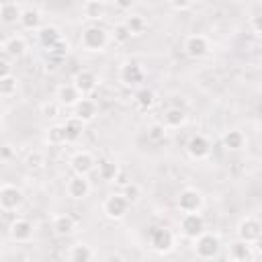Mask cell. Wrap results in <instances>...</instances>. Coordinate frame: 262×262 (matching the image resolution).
Returning a JSON list of instances; mask_svg holds the SVG:
<instances>
[{
    "label": "cell",
    "mask_w": 262,
    "mask_h": 262,
    "mask_svg": "<svg viewBox=\"0 0 262 262\" xmlns=\"http://www.w3.org/2000/svg\"><path fill=\"white\" fill-rule=\"evenodd\" d=\"M108 43V33L98 27V25H92L88 29L82 31V37H80V45L86 49V51H102Z\"/></svg>",
    "instance_id": "obj_1"
},
{
    "label": "cell",
    "mask_w": 262,
    "mask_h": 262,
    "mask_svg": "<svg viewBox=\"0 0 262 262\" xmlns=\"http://www.w3.org/2000/svg\"><path fill=\"white\" fill-rule=\"evenodd\" d=\"M194 252H196V256L203 258V260H209V258L217 256V252H219V237L213 235V233H205V231H203V233L194 239Z\"/></svg>",
    "instance_id": "obj_2"
},
{
    "label": "cell",
    "mask_w": 262,
    "mask_h": 262,
    "mask_svg": "<svg viewBox=\"0 0 262 262\" xmlns=\"http://www.w3.org/2000/svg\"><path fill=\"white\" fill-rule=\"evenodd\" d=\"M129 201H127V196L125 194H111L106 201H104V205H102V211H104V215L108 217V219H121V217H125V213L129 211Z\"/></svg>",
    "instance_id": "obj_3"
},
{
    "label": "cell",
    "mask_w": 262,
    "mask_h": 262,
    "mask_svg": "<svg viewBox=\"0 0 262 262\" xmlns=\"http://www.w3.org/2000/svg\"><path fill=\"white\" fill-rule=\"evenodd\" d=\"M25 196H23V190L12 186V184H2L0 188V207L2 211H14L23 205Z\"/></svg>",
    "instance_id": "obj_4"
},
{
    "label": "cell",
    "mask_w": 262,
    "mask_h": 262,
    "mask_svg": "<svg viewBox=\"0 0 262 262\" xmlns=\"http://www.w3.org/2000/svg\"><path fill=\"white\" fill-rule=\"evenodd\" d=\"M149 244L156 252H168L174 246V233L168 227H151L149 229Z\"/></svg>",
    "instance_id": "obj_5"
},
{
    "label": "cell",
    "mask_w": 262,
    "mask_h": 262,
    "mask_svg": "<svg viewBox=\"0 0 262 262\" xmlns=\"http://www.w3.org/2000/svg\"><path fill=\"white\" fill-rule=\"evenodd\" d=\"M180 229H182V233H184L186 237L196 239V237L205 231V219L199 215V211H194V213H184V217H182V221H180Z\"/></svg>",
    "instance_id": "obj_6"
},
{
    "label": "cell",
    "mask_w": 262,
    "mask_h": 262,
    "mask_svg": "<svg viewBox=\"0 0 262 262\" xmlns=\"http://www.w3.org/2000/svg\"><path fill=\"white\" fill-rule=\"evenodd\" d=\"M66 192L70 199H76V201H82L88 196L90 192V182L86 180V176L82 174H74L68 182H66Z\"/></svg>",
    "instance_id": "obj_7"
},
{
    "label": "cell",
    "mask_w": 262,
    "mask_h": 262,
    "mask_svg": "<svg viewBox=\"0 0 262 262\" xmlns=\"http://www.w3.org/2000/svg\"><path fill=\"white\" fill-rule=\"evenodd\" d=\"M260 233H262V223L258 219H254V217H246L237 225V237L248 242V244H254Z\"/></svg>",
    "instance_id": "obj_8"
},
{
    "label": "cell",
    "mask_w": 262,
    "mask_h": 262,
    "mask_svg": "<svg viewBox=\"0 0 262 262\" xmlns=\"http://www.w3.org/2000/svg\"><path fill=\"white\" fill-rule=\"evenodd\" d=\"M203 207V196L201 192H196L194 188H184L178 194V209L182 213H194Z\"/></svg>",
    "instance_id": "obj_9"
},
{
    "label": "cell",
    "mask_w": 262,
    "mask_h": 262,
    "mask_svg": "<svg viewBox=\"0 0 262 262\" xmlns=\"http://www.w3.org/2000/svg\"><path fill=\"white\" fill-rule=\"evenodd\" d=\"M184 51H186L188 57H194V59L207 55V51H209V41H207V37H203V35H190V37H186V41H184Z\"/></svg>",
    "instance_id": "obj_10"
},
{
    "label": "cell",
    "mask_w": 262,
    "mask_h": 262,
    "mask_svg": "<svg viewBox=\"0 0 262 262\" xmlns=\"http://www.w3.org/2000/svg\"><path fill=\"white\" fill-rule=\"evenodd\" d=\"M70 168L74 174H82V176H88L92 170H94V158L88 154V151H78L72 156L70 160Z\"/></svg>",
    "instance_id": "obj_11"
},
{
    "label": "cell",
    "mask_w": 262,
    "mask_h": 262,
    "mask_svg": "<svg viewBox=\"0 0 262 262\" xmlns=\"http://www.w3.org/2000/svg\"><path fill=\"white\" fill-rule=\"evenodd\" d=\"M27 51V41L20 35H12L2 43V53L8 55L10 59H20Z\"/></svg>",
    "instance_id": "obj_12"
},
{
    "label": "cell",
    "mask_w": 262,
    "mask_h": 262,
    "mask_svg": "<svg viewBox=\"0 0 262 262\" xmlns=\"http://www.w3.org/2000/svg\"><path fill=\"white\" fill-rule=\"evenodd\" d=\"M74 84H76V88L80 90V94H82V96H86V94H90V92L96 88L98 78H96V74H94V72H90V70H82V72H78V74H76Z\"/></svg>",
    "instance_id": "obj_13"
},
{
    "label": "cell",
    "mask_w": 262,
    "mask_h": 262,
    "mask_svg": "<svg viewBox=\"0 0 262 262\" xmlns=\"http://www.w3.org/2000/svg\"><path fill=\"white\" fill-rule=\"evenodd\" d=\"M8 233L14 242H29L33 237V223L27 219H14Z\"/></svg>",
    "instance_id": "obj_14"
},
{
    "label": "cell",
    "mask_w": 262,
    "mask_h": 262,
    "mask_svg": "<svg viewBox=\"0 0 262 262\" xmlns=\"http://www.w3.org/2000/svg\"><path fill=\"white\" fill-rule=\"evenodd\" d=\"M119 78H121V82H123L125 86H135V84H139V82L143 80V70H141L135 61H129V63H125V66L121 68Z\"/></svg>",
    "instance_id": "obj_15"
},
{
    "label": "cell",
    "mask_w": 262,
    "mask_h": 262,
    "mask_svg": "<svg viewBox=\"0 0 262 262\" xmlns=\"http://www.w3.org/2000/svg\"><path fill=\"white\" fill-rule=\"evenodd\" d=\"M186 149H188V154H190L194 160H203V158L209 156L211 145H209L207 137H203V135H192V137L188 139V143H186Z\"/></svg>",
    "instance_id": "obj_16"
},
{
    "label": "cell",
    "mask_w": 262,
    "mask_h": 262,
    "mask_svg": "<svg viewBox=\"0 0 262 262\" xmlns=\"http://www.w3.org/2000/svg\"><path fill=\"white\" fill-rule=\"evenodd\" d=\"M57 98H59V104L76 106V102L82 98V94H80V90L76 88V84H63V86H59V90H57Z\"/></svg>",
    "instance_id": "obj_17"
},
{
    "label": "cell",
    "mask_w": 262,
    "mask_h": 262,
    "mask_svg": "<svg viewBox=\"0 0 262 262\" xmlns=\"http://www.w3.org/2000/svg\"><path fill=\"white\" fill-rule=\"evenodd\" d=\"M74 115L80 117L84 123L92 121V119L96 117V102L90 100V98H80V100L76 102V106H74Z\"/></svg>",
    "instance_id": "obj_18"
},
{
    "label": "cell",
    "mask_w": 262,
    "mask_h": 262,
    "mask_svg": "<svg viewBox=\"0 0 262 262\" xmlns=\"http://www.w3.org/2000/svg\"><path fill=\"white\" fill-rule=\"evenodd\" d=\"M63 127H66V133H68V143H74V141H78L80 137H82V131H84V121L80 119V117H76V115H72L66 123H63Z\"/></svg>",
    "instance_id": "obj_19"
},
{
    "label": "cell",
    "mask_w": 262,
    "mask_h": 262,
    "mask_svg": "<svg viewBox=\"0 0 262 262\" xmlns=\"http://www.w3.org/2000/svg\"><path fill=\"white\" fill-rule=\"evenodd\" d=\"M119 172H121V168H119L115 162H111V160H100V162H98L96 174H98V178H100V180L111 182V180H115V178H117V174H119Z\"/></svg>",
    "instance_id": "obj_20"
},
{
    "label": "cell",
    "mask_w": 262,
    "mask_h": 262,
    "mask_svg": "<svg viewBox=\"0 0 262 262\" xmlns=\"http://www.w3.org/2000/svg\"><path fill=\"white\" fill-rule=\"evenodd\" d=\"M53 231L57 233V235H70L72 231H74V227H76V223H74V219L68 215V213H63V215H57L55 219H53Z\"/></svg>",
    "instance_id": "obj_21"
},
{
    "label": "cell",
    "mask_w": 262,
    "mask_h": 262,
    "mask_svg": "<svg viewBox=\"0 0 262 262\" xmlns=\"http://www.w3.org/2000/svg\"><path fill=\"white\" fill-rule=\"evenodd\" d=\"M20 14H23V10L16 6V2H2V8H0L2 23H6V25L16 23V20H20Z\"/></svg>",
    "instance_id": "obj_22"
},
{
    "label": "cell",
    "mask_w": 262,
    "mask_h": 262,
    "mask_svg": "<svg viewBox=\"0 0 262 262\" xmlns=\"http://www.w3.org/2000/svg\"><path fill=\"white\" fill-rule=\"evenodd\" d=\"M39 39H41V43L45 45V47H55L59 41H61V33H59V29L57 27H43L41 31H39Z\"/></svg>",
    "instance_id": "obj_23"
},
{
    "label": "cell",
    "mask_w": 262,
    "mask_h": 262,
    "mask_svg": "<svg viewBox=\"0 0 262 262\" xmlns=\"http://www.w3.org/2000/svg\"><path fill=\"white\" fill-rule=\"evenodd\" d=\"M229 258L231 260H248L252 258V250H250V244L244 242V239H237L231 244L229 248Z\"/></svg>",
    "instance_id": "obj_24"
},
{
    "label": "cell",
    "mask_w": 262,
    "mask_h": 262,
    "mask_svg": "<svg viewBox=\"0 0 262 262\" xmlns=\"http://www.w3.org/2000/svg\"><path fill=\"white\" fill-rule=\"evenodd\" d=\"M47 143L49 145H61V143H68V133H66V127L63 125H53L47 129Z\"/></svg>",
    "instance_id": "obj_25"
},
{
    "label": "cell",
    "mask_w": 262,
    "mask_h": 262,
    "mask_svg": "<svg viewBox=\"0 0 262 262\" xmlns=\"http://www.w3.org/2000/svg\"><path fill=\"white\" fill-rule=\"evenodd\" d=\"M20 25H23L25 29H29V31H35V29H39V25H41V14H39L37 10H33V8H27V10H23V14H20Z\"/></svg>",
    "instance_id": "obj_26"
},
{
    "label": "cell",
    "mask_w": 262,
    "mask_h": 262,
    "mask_svg": "<svg viewBox=\"0 0 262 262\" xmlns=\"http://www.w3.org/2000/svg\"><path fill=\"white\" fill-rule=\"evenodd\" d=\"M184 121H186V115H184L182 108H168L166 115H164V123H166V127H172V129L184 125Z\"/></svg>",
    "instance_id": "obj_27"
},
{
    "label": "cell",
    "mask_w": 262,
    "mask_h": 262,
    "mask_svg": "<svg viewBox=\"0 0 262 262\" xmlns=\"http://www.w3.org/2000/svg\"><path fill=\"white\" fill-rule=\"evenodd\" d=\"M244 143H246V137H244V133L237 131V129L227 131L225 137H223V145H225L227 149H242Z\"/></svg>",
    "instance_id": "obj_28"
},
{
    "label": "cell",
    "mask_w": 262,
    "mask_h": 262,
    "mask_svg": "<svg viewBox=\"0 0 262 262\" xmlns=\"http://www.w3.org/2000/svg\"><path fill=\"white\" fill-rule=\"evenodd\" d=\"M92 258H94V252H92L90 246H86V244H78V246H74L72 252H70V260H74V262H88V260H92Z\"/></svg>",
    "instance_id": "obj_29"
},
{
    "label": "cell",
    "mask_w": 262,
    "mask_h": 262,
    "mask_svg": "<svg viewBox=\"0 0 262 262\" xmlns=\"http://www.w3.org/2000/svg\"><path fill=\"white\" fill-rule=\"evenodd\" d=\"M135 102H137V104H139V108H143V111L151 108V106H154V102H156L154 92H151L149 88H141V90L135 94Z\"/></svg>",
    "instance_id": "obj_30"
},
{
    "label": "cell",
    "mask_w": 262,
    "mask_h": 262,
    "mask_svg": "<svg viewBox=\"0 0 262 262\" xmlns=\"http://www.w3.org/2000/svg\"><path fill=\"white\" fill-rule=\"evenodd\" d=\"M0 94H2L4 98H10L12 94H16V78H14L12 74L0 78Z\"/></svg>",
    "instance_id": "obj_31"
},
{
    "label": "cell",
    "mask_w": 262,
    "mask_h": 262,
    "mask_svg": "<svg viewBox=\"0 0 262 262\" xmlns=\"http://www.w3.org/2000/svg\"><path fill=\"white\" fill-rule=\"evenodd\" d=\"M84 10H86V16L88 18H102L104 16V2H100V0H88L86 6H84Z\"/></svg>",
    "instance_id": "obj_32"
},
{
    "label": "cell",
    "mask_w": 262,
    "mask_h": 262,
    "mask_svg": "<svg viewBox=\"0 0 262 262\" xmlns=\"http://www.w3.org/2000/svg\"><path fill=\"white\" fill-rule=\"evenodd\" d=\"M125 25H127V29L131 31V35H139V33L145 29V20H143L139 14H133V16H129V18L125 20Z\"/></svg>",
    "instance_id": "obj_33"
},
{
    "label": "cell",
    "mask_w": 262,
    "mask_h": 262,
    "mask_svg": "<svg viewBox=\"0 0 262 262\" xmlns=\"http://www.w3.org/2000/svg\"><path fill=\"white\" fill-rule=\"evenodd\" d=\"M147 139L154 143H162L166 139V125H151L147 129Z\"/></svg>",
    "instance_id": "obj_34"
},
{
    "label": "cell",
    "mask_w": 262,
    "mask_h": 262,
    "mask_svg": "<svg viewBox=\"0 0 262 262\" xmlns=\"http://www.w3.org/2000/svg\"><path fill=\"white\" fill-rule=\"evenodd\" d=\"M123 194L127 196L129 203H137L139 196H141V188H139L135 182H129V184H125V192H123Z\"/></svg>",
    "instance_id": "obj_35"
},
{
    "label": "cell",
    "mask_w": 262,
    "mask_h": 262,
    "mask_svg": "<svg viewBox=\"0 0 262 262\" xmlns=\"http://www.w3.org/2000/svg\"><path fill=\"white\" fill-rule=\"evenodd\" d=\"M43 164H45V156H43L41 151H31V154L27 156V166H29V168L37 170V168H41Z\"/></svg>",
    "instance_id": "obj_36"
},
{
    "label": "cell",
    "mask_w": 262,
    "mask_h": 262,
    "mask_svg": "<svg viewBox=\"0 0 262 262\" xmlns=\"http://www.w3.org/2000/svg\"><path fill=\"white\" fill-rule=\"evenodd\" d=\"M113 37H115V41H119V43H125L127 39H131V31L127 29V25L123 23V25H117L115 27V31H113Z\"/></svg>",
    "instance_id": "obj_37"
},
{
    "label": "cell",
    "mask_w": 262,
    "mask_h": 262,
    "mask_svg": "<svg viewBox=\"0 0 262 262\" xmlns=\"http://www.w3.org/2000/svg\"><path fill=\"white\" fill-rule=\"evenodd\" d=\"M57 113H59V106H57L55 102H47V104H43V115H45L47 119H55Z\"/></svg>",
    "instance_id": "obj_38"
},
{
    "label": "cell",
    "mask_w": 262,
    "mask_h": 262,
    "mask_svg": "<svg viewBox=\"0 0 262 262\" xmlns=\"http://www.w3.org/2000/svg\"><path fill=\"white\" fill-rule=\"evenodd\" d=\"M10 76V63H8V55H2V63H0V78Z\"/></svg>",
    "instance_id": "obj_39"
},
{
    "label": "cell",
    "mask_w": 262,
    "mask_h": 262,
    "mask_svg": "<svg viewBox=\"0 0 262 262\" xmlns=\"http://www.w3.org/2000/svg\"><path fill=\"white\" fill-rule=\"evenodd\" d=\"M170 4H172L176 10H186V8L192 4V0H170Z\"/></svg>",
    "instance_id": "obj_40"
},
{
    "label": "cell",
    "mask_w": 262,
    "mask_h": 262,
    "mask_svg": "<svg viewBox=\"0 0 262 262\" xmlns=\"http://www.w3.org/2000/svg\"><path fill=\"white\" fill-rule=\"evenodd\" d=\"M133 2H135V0H115V4H117L121 10H129V8L133 6Z\"/></svg>",
    "instance_id": "obj_41"
},
{
    "label": "cell",
    "mask_w": 262,
    "mask_h": 262,
    "mask_svg": "<svg viewBox=\"0 0 262 262\" xmlns=\"http://www.w3.org/2000/svg\"><path fill=\"white\" fill-rule=\"evenodd\" d=\"M115 182H117V184H121V186H125V184H129V178H127V174H125V172L121 170V172L117 174V178H115Z\"/></svg>",
    "instance_id": "obj_42"
},
{
    "label": "cell",
    "mask_w": 262,
    "mask_h": 262,
    "mask_svg": "<svg viewBox=\"0 0 262 262\" xmlns=\"http://www.w3.org/2000/svg\"><path fill=\"white\" fill-rule=\"evenodd\" d=\"M252 27L256 29V33H262V14L252 18Z\"/></svg>",
    "instance_id": "obj_43"
},
{
    "label": "cell",
    "mask_w": 262,
    "mask_h": 262,
    "mask_svg": "<svg viewBox=\"0 0 262 262\" xmlns=\"http://www.w3.org/2000/svg\"><path fill=\"white\" fill-rule=\"evenodd\" d=\"M8 156H10V147H8V145H4V149H2V158L6 160Z\"/></svg>",
    "instance_id": "obj_44"
},
{
    "label": "cell",
    "mask_w": 262,
    "mask_h": 262,
    "mask_svg": "<svg viewBox=\"0 0 262 262\" xmlns=\"http://www.w3.org/2000/svg\"><path fill=\"white\" fill-rule=\"evenodd\" d=\"M254 244H256V248H258V250H260V252H262V233H260V235H258V239H256V242H254Z\"/></svg>",
    "instance_id": "obj_45"
},
{
    "label": "cell",
    "mask_w": 262,
    "mask_h": 262,
    "mask_svg": "<svg viewBox=\"0 0 262 262\" xmlns=\"http://www.w3.org/2000/svg\"><path fill=\"white\" fill-rule=\"evenodd\" d=\"M260 43H262V33H260Z\"/></svg>",
    "instance_id": "obj_46"
},
{
    "label": "cell",
    "mask_w": 262,
    "mask_h": 262,
    "mask_svg": "<svg viewBox=\"0 0 262 262\" xmlns=\"http://www.w3.org/2000/svg\"><path fill=\"white\" fill-rule=\"evenodd\" d=\"M100 2H108V0H100Z\"/></svg>",
    "instance_id": "obj_47"
}]
</instances>
